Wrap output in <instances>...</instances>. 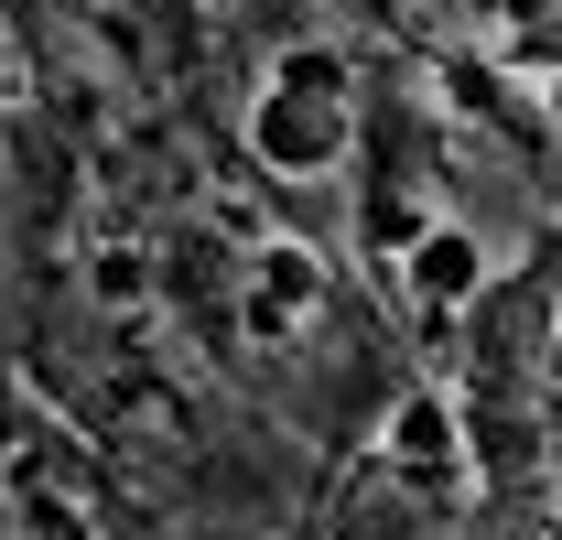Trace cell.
Wrapping results in <instances>:
<instances>
[{
    "label": "cell",
    "instance_id": "3957f363",
    "mask_svg": "<svg viewBox=\"0 0 562 540\" xmlns=\"http://www.w3.org/2000/svg\"><path fill=\"white\" fill-rule=\"evenodd\" d=\"M390 454H401V465H432V475H454V410L443 401H401L390 410Z\"/></svg>",
    "mask_w": 562,
    "mask_h": 540
},
{
    "label": "cell",
    "instance_id": "6da1fadb",
    "mask_svg": "<svg viewBox=\"0 0 562 540\" xmlns=\"http://www.w3.org/2000/svg\"><path fill=\"white\" fill-rule=\"evenodd\" d=\"M249 270H260V281H249V325H260V336H292V325L325 303V270H314V249H292V238H271Z\"/></svg>",
    "mask_w": 562,
    "mask_h": 540
},
{
    "label": "cell",
    "instance_id": "7a4b0ae2",
    "mask_svg": "<svg viewBox=\"0 0 562 540\" xmlns=\"http://www.w3.org/2000/svg\"><path fill=\"white\" fill-rule=\"evenodd\" d=\"M476 281H487V270H476V238H465V227H432L412 249V303H432V314L476 303Z\"/></svg>",
    "mask_w": 562,
    "mask_h": 540
}]
</instances>
